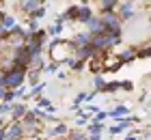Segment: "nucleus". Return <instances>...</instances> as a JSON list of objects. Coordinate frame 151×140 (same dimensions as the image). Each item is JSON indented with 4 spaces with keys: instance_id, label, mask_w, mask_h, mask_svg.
Listing matches in <instances>:
<instances>
[{
    "instance_id": "obj_1",
    "label": "nucleus",
    "mask_w": 151,
    "mask_h": 140,
    "mask_svg": "<svg viewBox=\"0 0 151 140\" xmlns=\"http://www.w3.org/2000/svg\"><path fill=\"white\" fill-rule=\"evenodd\" d=\"M4 82L9 84V86H15V84H19V82H22V71H15V73H11V75H9V78H6Z\"/></svg>"
}]
</instances>
